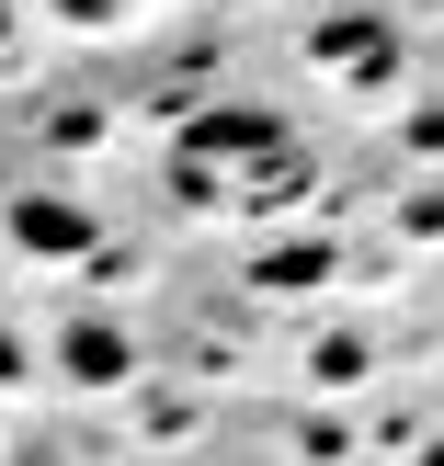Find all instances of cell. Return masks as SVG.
I'll use <instances>...</instances> for the list:
<instances>
[{
    "label": "cell",
    "instance_id": "obj_1",
    "mask_svg": "<svg viewBox=\"0 0 444 466\" xmlns=\"http://www.w3.org/2000/svg\"><path fill=\"white\" fill-rule=\"evenodd\" d=\"M228 159H285V114H263V103H217V114H194V126L171 137L182 194H217Z\"/></svg>",
    "mask_w": 444,
    "mask_h": 466
},
{
    "label": "cell",
    "instance_id": "obj_2",
    "mask_svg": "<svg viewBox=\"0 0 444 466\" xmlns=\"http://www.w3.org/2000/svg\"><path fill=\"white\" fill-rule=\"evenodd\" d=\"M12 239L35 250V262H68V250H91V217L57 205V194H23V205H12Z\"/></svg>",
    "mask_w": 444,
    "mask_h": 466
},
{
    "label": "cell",
    "instance_id": "obj_3",
    "mask_svg": "<svg viewBox=\"0 0 444 466\" xmlns=\"http://www.w3.org/2000/svg\"><path fill=\"white\" fill-rule=\"evenodd\" d=\"M319 68H354V80H387V68H399V35H387V23H319Z\"/></svg>",
    "mask_w": 444,
    "mask_h": 466
},
{
    "label": "cell",
    "instance_id": "obj_4",
    "mask_svg": "<svg viewBox=\"0 0 444 466\" xmlns=\"http://www.w3.org/2000/svg\"><path fill=\"white\" fill-rule=\"evenodd\" d=\"M57 364H68L80 387H114V376H126V330H103V319H80V330L57 341Z\"/></svg>",
    "mask_w": 444,
    "mask_h": 466
},
{
    "label": "cell",
    "instance_id": "obj_5",
    "mask_svg": "<svg viewBox=\"0 0 444 466\" xmlns=\"http://www.w3.org/2000/svg\"><path fill=\"white\" fill-rule=\"evenodd\" d=\"M319 273H331V250L296 239V250H274V262H263V285H319Z\"/></svg>",
    "mask_w": 444,
    "mask_h": 466
},
{
    "label": "cell",
    "instance_id": "obj_6",
    "mask_svg": "<svg viewBox=\"0 0 444 466\" xmlns=\"http://www.w3.org/2000/svg\"><path fill=\"white\" fill-rule=\"evenodd\" d=\"M80 12H91V0H80Z\"/></svg>",
    "mask_w": 444,
    "mask_h": 466
}]
</instances>
